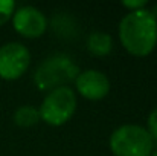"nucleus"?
<instances>
[{
	"label": "nucleus",
	"mask_w": 157,
	"mask_h": 156,
	"mask_svg": "<svg viewBox=\"0 0 157 156\" xmlns=\"http://www.w3.org/2000/svg\"><path fill=\"white\" fill-rule=\"evenodd\" d=\"M119 38L131 55H150L157 45V20L145 8L131 11L119 23Z\"/></svg>",
	"instance_id": "1"
},
{
	"label": "nucleus",
	"mask_w": 157,
	"mask_h": 156,
	"mask_svg": "<svg viewBox=\"0 0 157 156\" xmlns=\"http://www.w3.org/2000/svg\"><path fill=\"white\" fill-rule=\"evenodd\" d=\"M79 70L70 57L58 54L49 57L35 70L34 81L40 90H53L66 87L67 83L75 81Z\"/></svg>",
	"instance_id": "2"
},
{
	"label": "nucleus",
	"mask_w": 157,
	"mask_h": 156,
	"mask_svg": "<svg viewBox=\"0 0 157 156\" xmlns=\"http://www.w3.org/2000/svg\"><path fill=\"white\" fill-rule=\"evenodd\" d=\"M154 142L147 129L136 124H125L110 136V149L114 156H151Z\"/></svg>",
	"instance_id": "3"
},
{
	"label": "nucleus",
	"mask_w": 157,
	"mask_h": 156,
	"mask_svg": "<svg viewBox=\"0 0 157 156\" xmlns=\"http://www.w3.org/2000/svg\"><path fill=\"white\" fill-rule=\"evenodd\" d=\"M76 110V95L75 92L66 86L53 89L48 94L38 109L40 119H43L49 126H63L66 124Z\"/></svg>",
	"instance_id": "4"
},
{
	"label": "nucleus",
	"mask_w": 157,
	"mask_h": 156,
	"mask_svg": "<svg viewBox=\"0 0 157 156\" xmlns=\"http://www.w3.org/2000/svg\"><path fill=\"white\" fill-rule=\"evenodd\" d=\"M31 64V52L21 43H6L0 48V78L18 80Z\"/></svg>",
	"instance_id": "5"
},
{
	"label": "nucleus",
	"mask_w": 157,
	"mask_h": 156,
	"mask_svg": "<svg viewBox=\"0 0 157 156\" xmlns=\"http://www.w3.org/2000/svg\"><path fill=\"white\" fill-rule=\"evenodd\" d=\"M14 29L26 38H38L48 28V18L34 6H21L12 14Z\"/></svg>",
	"instance_id": "6"
},
{
	"label": "nucleus",
	"mask_w": 157,
	"mask_h": 156,
	"mask_svg": "<svg viewBox=\"0 0 157 156\" xmlns=\"http://www.w3.org/2000/svg\"><path fill=\"white\" fill-rule=\"evenodd\" d=\"M75 87L78 94L90 101H99L110 92V81L101 70L87 69L79 72L75 80Z\"/></svg>",
	"instance_id": "7"
},
{
	"label": "nucleus",
	"mask_w": 157,
	"mask_h": 156,
	"mask_svg": "<svg viewBox=\"0 0 157 156\" xmlns=\"http://www.w3.org/2000/svg\"><path fill=\"white\" fill-rule=\"evenodd\" d=\"M111 48H113V40L105 32H93V34H90V37L87 40V49L90 54H93L96 57L108 55L111 52Z\"/></svg>",
	"instance_id": "8"
},
{
	"label": "nucleus",
	"mask_w": 157,
	"mask_h": 156,
	"mask_svg": "<svg viewBox=\"0 0 157 156\" xmlns=\"http://www.w3.org/2000/svg\"><path fill=\"white\" fill-rule=\"evenodd\" d=\"M40 121L38 109L32 106H21L14 113V122L18 127H32Z\"/></svg>",
	"instance_id": "9"
},
{
	"label": "nucleus",
	"mask_w": 157,
	"mask_h": 156,
	"mask_svg": "<svg viewBox=\"0 0 157 156\" xmlns=\"http://www.w3.org/2000/svg\"><path fill=\"white\" fill-rule=\"evenodd\" d=\"M15 2L12 0H0V26H3L14 14Z\"/></svg>",
	"instance_id": "10"
},
{
	"label": "nucleus",
	"mask_w": 157,
	"mask_h": 156,
	"mask_svg": "<svg viewBox=\"0 0 157 156\" xmlns=\"http://www.w3.org/2000/svg\"><path fill=\"white\" fill-rule=\"evenodd\" d=\"M148 135L151 136L153 142H157V107L151 110L148 116Z\"/></svg>",
	"instance_id": "11"
},
{
	"label": "nucleus",
	"mask_w": 157,
	"mask_h": 156,
	"mask_svg": "<svg viewBox=\"0 0 157 156\" xmlns=\"http://www.w3.org/2000/svg\"><path fill=\"white\" fill-rule=\"evenodd\" d=\"M147 3H148L147 0H136V2H122V5H124L125 8H128V9H130V12H131V11H139V9H144V6H145Z\"/></svg>",
	"instance_id": "12"
},
{
	"label": "nucleus",
	"mask_w": 157,
	"mask_h": 156,
	"mask_svg": "<svg viewBox=\"0 0 157 156\" xmlns=\"http://www.w3.org/2000/svg\"><path fill=\"white\" fill-rule=\"evenodd\" d=\"M153 15H154V18L157 20V5H154V8H153V11H150Z\"/></svg>",
	"instance_id": "13"
},
{
	"label": "nucleus",
	"mask_w": 157,
	"mask_h": 156,
	"mask_svg": "<svg viewBox=\"0 0 157 156\" xmlns=\"http://www.w3.org/2000/svg\"><path fill=\"white\" fill-rule=\"evenodd\" d=\"M151 156H157V150H154V152L151 153Z\"/></svg>",
	"instance_id": "14"
}]
</instances>
